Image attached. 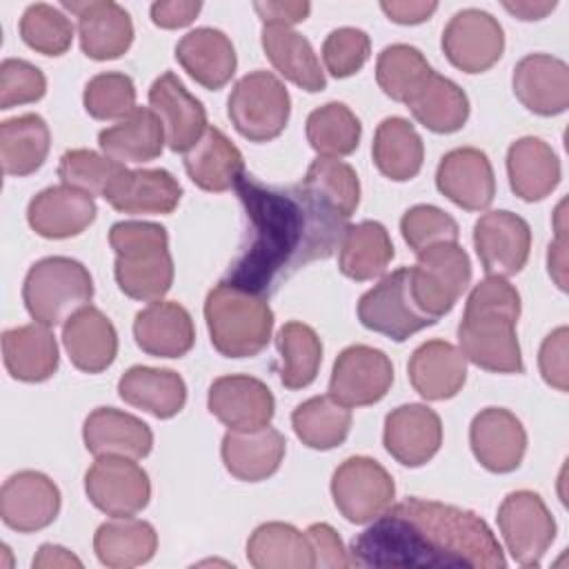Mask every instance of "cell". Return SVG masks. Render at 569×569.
<instances>
[{
	"label": "cell",
	"instance_id": "obj_1",
	"mask_svg": "<svg viewBox=\"0 0 569 569\" xmlns=\"http://www.w3.org/2000/svg\"><path fill=\"white\" fill-rule=\"evenodd\" d=\"M249 218V242L227 280L267 296L302 264L329 258L340 244L347 220L302 184L269 187L242 176L233 187Z\"/></svg>",
	"mask_w": 569,
	"mask_h": 569
},
{
	"label": "cell",
	"instance_id": "obj_2",
	"mask_svg": "<svg viewBox=\"0 0 569 569\" xmlns=\"http://www.w3.org/2000/svg\"><path fill=\"white\" fill-rule=\"evenodd\" d=\"M353 567H478L502 569L505 551L473 511L425 498L389 505L351 540Z\"/></svg>",
	"mask_w": 569,
	"mask_h": 569
},
{
	"label": "cell",
	"instance_id": "obj_3",
	"mask_svg": "<svg viewBox=\"0 0 569 569\" xmlns=\"http://www.w3.org/2000/svg\"><path fill=\"white\" fill-rule=\"evenodd\" d=\"M520 318V293L500 276L480 280L465 305L458 325L462 356L476 367L493 373H522V351L516 336Z\"/></svg>",
	"mask_w": 569,
	"mask_h": 569
},
{
	"label": "cell",
	"instance_id": "obj_4",
	"mask_svg": "<svg viewBox=\"0 0 569 569\" xmlns=\"http://www.w3.org/2000/svg\"><path fill=\"white\" fill-rule=\"evenodd\" d=\"M109 244L116 251L113 276L120 291L142 302L162 300L173 284L167 229L156 222L122 220L109 229Z\"/></svg>",
	"mask_w": 569,
	"mask_h": 569
},
{
	"label": "cell",
	"instance_id": "obj_5",
	"mask_svg": "<svg viewBox=\"0 0 569 569\" xmlns=\"http://www.w3.org/2000/svg\"><path fill=\"white\" fill-rule=\"evenodd\" d=\"M204 320L213 349L224 358L258 356L273 331V311L267 298L229 280L207 293Z\"/></svg>",
	"mask_w": 569,
	"mask_h": 569
},
{
	"label": "cell",
	"instance_id": "obj_6",
	"mask_svg": "<svg viewBox=\"0 0 569 569\" xmlns=\"http://www.w3.org/2000/svg\"><path fill=\"white\" fill-rule=\"evenodd\" d=\"M93 298L89 269L67 256H49L33 262L24 276L22 300L29 316L44 325L58 327Z\"/></svg>",
	"mask_w": 569,
	"mask_h": 569
},
{
	"label": "cell",
	"instance_id": "obj_7",
	"mask_svg": "<svg viewBox=\"0 0 569 569\" xmlns=\"http://www.w3.org/2000/svg\"><path fill=\"white\" fill-rule=\"evenodd\" d=\"M227 116L242 138L269 142L284 131L291 116V98L271 71H251L233 84Z\"/></svg>",
	"mask_w": 569,
	"mask_h": 569
},
{
	"label": "cell",
	"instance_id": "obj_8",
	"mask_svg": "<svg viewBox=\"0 0 569 569\" xmlns=\"http://www.w3.org/2000/svg\"><path fill=\"white\" fill-rule=\"evenodd\" d=\"M409 271L413 302L433 320L449 313L471 282V260L458 242H440L420 251Z\"/></svg>",
	"mask_w": 569,
	"mask_h": 569
},
{
	"label": "cell",
	"instance_id": "obj_9",
	"mask_svg": "<svg viewBox=\"0 0 569 569\" xmlns=\"http://www.w3.org/2000/svg\"><path fill=\"white\" fill-rule=\"evenodd\" d=\"M409 273V267H400L360 296L358 320L362 327L396 342H405L413 333L438 322L413 302Z\"/></svg>",
	"mask_w": 569,
	"mask_h": 569
},
{
	"label": "cell",
	"instance_id": "obj_10",
	"mask_svg": "<svg viewBox=\"0 0 569 569\" xmlns=\"http://www.w3.org/2000/svg\"><path fill=\"white\" fill-rule=\"evenodd\" d=\"M496 518L511 558L520 567H540L556 538V520L545 500L529 489L511 491L500 502Z\"/></svg>",
	"mask_w": 569,
	"mask_h": 569
},
{
	"label": "cell",
	"instance_id": "obj_11",
	"mask_svg": "<svg viewBox=\"0 0 569 569\" xmlns=\"http://www.w3.org/2000/svg\"><path fill=\"white\" fill-rule=\"evenodd\" d=\"M331 496L345 520L367 525L393 502L396 482L378 460L351 456L333 471Z\"/></svg>",
	"mask_w": 569,
	"mask_h": 569
},
{
	"label": "cell",
	"instance_id": "obj_12",
	"mask_svg": "<svg viewBox=\"0 0 569 569\" xmlns=\"http://www.w3.org/2000/svg\"><path fill=\"white\" fill-rule=\"evenodd\" d=\"M89 502L102 513L136 516L149 505L151 482L147 471L124 456H98L84 473Z\"/></svg>",
	"mask_w": 569,
	"mask_h": 569
},
{
	"label": "cell",
	"instance_id": "obj_13",
	"mask_svg": "<svg viewBox=\"0 0 569 569\" xmlns=\"http://www.w3.org/2000/svg\"><path fill=\"white\" fill-rule=\"evenodd\" d=\"M393 382L389 356L369 345L342 349L333 362L329 396L345 407H367L380 402Z\"/></svg>",
	"mask_w": 569,
	"mask_h": 569
},
{
	"label": "cell",
	"instance_id": "obj_14",
	"mask_svg": "<svg viewBox=\"0 0 569 569\" xmlns=\"http://www.w3.org/2000/svg\"><path fill=\"white\" fill-rule=\"evenodd\" d=\"M442 51L447 60L465 73L491 69L505 51L500 22L482 9H462L442 29Z\"/></svg>",
	"mask_w": 569,
	"mask_h": 569
},
{
	"label": "cell",
	"instance_id": "obj_15",
	"mask_svg": "<svg viewBox=\"0 0 569 569\" xmlns=\"http://www.w3.org/2000/svg\"><path fill=\"white\" fill-rule=\"evenodd\" d=\"M473 247L487 276H516L529 260V222L507 209L487 211L473 224Z\"/></svg>",
	"mask_w": 569,
	"mask_h": 569
},
{
	"label": "cell",
	"instance_id": "obj_16",
	"mask_svg": "<svg viewBox=\"0 0 569 569\" xmlns=\"http://www.w3.org/2000/svg\"><path fill=\"white\" fill-rule=\"evenodd\" d=\"M60 513L58 485L33 469L9 476L0 489V518L20 533H33L49 527Z\"/></svg>",
	"mask_w": 569,
	"mask_h": 569
},
{
	"label": "cell",
	"instance_id": "obj_17",
	"mask_svg": "<svg viewBox=\"0 0 569 569\" xmlns=\"http://www.w3.org/2000/svg\"><path fill=\"white\" fill-rule=\"evenodd\" d=\"M209 411L233 431L267 427L276 413L271 389L253 376H220L207 393Z\"/></svg>",
	"mask_w": 569,
	"mask_h": 569
},
{
	"label": "cell",
	"instance_id": "obj_18",
	"mask_svg": "<svg viewBox=\"0 0 569 569\" xmlns=\"http://www.w3.org/2000/svg\"><path fill=\"white\" fill-rule=\"evenodd\" d=\"M436 187L465 211H485L496 196L491 160L476 147L451 149L438 162Z\"/></svg>",
	"mask_w": 569,
	"mask_h": 569
},
{
	"label": "cell",
	"instance_id": "obj_19",
	"mask_svg": "<svg viewBox=\"0 0 569 569\" xmlns=\"http://www.w3.org/2000/svg\"><path fill=\"white\" fill-rule=\"evenodd\" d=\"M385 449L405 467L427 465L442 445L440 416L420 402H409L391 409L382 431Z\"/></svg>",
	"mask_w": 569,
	"mask_h": 569
},
{
	"label": "cell",
	"instance_id": "obj_20",
	"mask_svg": "<svg viewBox=\"0 0 569 569\" xmlns=\"http://www.w3.org/2000/svg\"><path fill=\"white\" fill-rule=\"evenodd\" d=\"M469 445L476 460L491 473L516 471L527 451V431L502 407H487L478 411L469 427Z\"/></svg>",
	"mask_w": 569,
	"mask_h": 569
},
{
	"label": "cell",
	"instance_id": "obj_21",
	"mask_svg": "<svg viewBox=\"0 0 569 569\" xmlns=\"http://www.w3.org/2000/svg\"><path fill=\"white\" fill-rule=\"evenodd\" d=\"M149 104L162 120L171 151L187 153L209 127L202 102L187 91L173 71H164L151 82Z\"/></svg>",
	"mask_w": 569,
	"mask_h": 569
},
{
	"label": "cell",
	"instance_id": "obj_22",
	"mask_svg": "<svg viewBox=\"0 0 569 569\" xmlns=\"http://www.w3.org/2000/svg\"><path fill=\"white\" fill-rule=\"evenodd\" d=\"M78 18L80 49L91 60H116L133 42V22L124 7L111 0L62 2Z\"/></svg>",
	"mask_w": 569,
	"mask_h": 569
},
{
	"label": "cell",
	"instance_id": "obj_23",
	"mask_svg": "<svg viewBox=\"0 0 569 569\" xmlns=\"http://www.w3.org/2000/svg\"><path fill=\"white\" fill-rule=\"evenodd\" d=\"M98 207L93 196L69 184L47 187L29 200V227L49 240H64L80 236L93 220Z\"/></svg>",
	"mask_w": 569,
	"mask_h": 569
},
{
	"label": "cell",
	"instance_id": "obj_24",
	"mask_svg": "<svg viewBox=\"0 0 569 569\" xmlns=\"http://www.w3.org/2000/svg\"><path fill=\"white\" fill-rule=\"evenodd\" d=\"M516 98L538 116H558L569 107V67L551 53H529L511 76Z\"/></svg>",
	"mask_w": 569,
	"mask_h": 569
},
{
	"label": "cell",
	"instance_id": "obj_25",
	"mask_svg": "<svg viewBox=\"0 0 569 569\" xmlns=\"http://www.w3.org/2000/svg\"><path fill=\"white\" fill-rule=\"evenodd\" d=\"M102 198L120 213L167 216L178 207L182 187L167 169H124Z\"/></svg>",
	"mask_w": 569,
	"mask_h": 569
},
{
	"label": "cell",
	"instance_id": "obj_26",
	"mask_svg": "<svg viewBox=\"0 0 569 569\" xmlns=\"http://www.w3.org/2000/svg\"><path fill=\"white\" fill-rule=\"evenodd\" d=\"M136 345L153 358H182L196 342L191 313L173 300H156L133 320Z\"/></svg>",
	"mask_w": 569,
	"mask_h": 569
},
{
	"label": "cell",
	"instance_id": "obj_27",
	"mask_svg": "<svg viewBox=\"0 0 569 569\" xmlns=\"http://www.w3.org/2000/svg\"><path fill=\"white\" fill-rule=\"evenodd\" d=\"M284 436L269 425L249 431L229 429L220 447L224 469L244 482H260L273 476L284 460Z\"/></svg>",
	"mask_w": 569,
	"mask_h": 569
},
{
	"label": "cell",
	"instance_id": "obj_28",
	"mask_svg": "<svg viewBox=\"0 0 569 569\" xmlns=\"http://www.w3.org/2000/svg\"><path fill=\"white\" fill-rule=\"evenodd\" d=\"M82 440L89 453L98 456H124L140 460L149 456L153 447V433L147 422L133 413L98 407L82 425Z\"/></svg>",
	"mask_w": 569,
	"mask_h": 569
},
{
	"label": "cell",
	"instance_id": "obj_29",
	"mask_svg": "<svg viewBox=\"0 0 569 569\" xmlns=\"http://www.w3.org/2000/svg\"><path fill=\"white\" fill-rule=\"evenodd\" d=\"M176 60L204 89H222L236 73L238 58L229 36L213 27H198L176 44Z\"/></svg>",
	"mask_w": 569,
	"mask_h": 569
},
{
	"label": "cell",
	"instance_id": "obj_30",
	"mask_svg": "<svg viewBox=\"0 0 569 569\" xmlns=\"http://www.w3.org/2000/svg\"><path fill=\"white\" fill-rule=\"evenodd\" d=\"M407 373L425 400H449L467 382V358L447 340H427L411 353Z\"/></svg>",
	"mask_w": 569,
	"mask_h": 569
},
{
	"label": "cell",
	"instance_id": "obj_31",
	"mask_svg": "<svg viewBox=\"0 0 569 569\" xmlns=\"http://www.w3.org/2000/svg\"><path fill=\"white\" fill-rule=\"evenodd\" d=\"M62 345L71 365L84 373H100L118 356L113 322L98 307H82L62 327Z\"/></svg>",
	"mask_w": 569,
	"mask_h": 569
},
{
	"label": "cell",
	"instance_id": "obj_32",
	"mask_svg": "<svg viewBox=\"0 0 569 569\" xmlns=\"http://www.w3.org/2000/svg\"><path fill=\"white\" fill-rule=\"evenodd\" d=\"M560 160L549 142L536 136L518 138L507 151L511 191L525 202L545 200L560 182Z\"/></svg>",
	"mask_w": 569,
	"mask_h": 569
},
{
	"label": "cell",
	"instance_id": "obj_33",
	"mask_svg": "<svg viewBox=\"0 0 569 569\" xmlns=\"http://www.w3.org/2000/svg\"><path fill=\"white\" fill-rule=\"evenodd\" d=\"M2 360L13 380L44 382L58 371V342L49 327L33 322L2 333Z\"/></svg>",
	"mask_w": 569,
	"mask_h": 569
},
{
	"label": "cell",
	"instance_id": "obj_34",
	"mask_svg": "<svg viewBox=\"0 0 569 569\" xmlns=\"http://www.w3.org/2000/svg\"><path fill=\"white\" fill-rule=\"evenodd\" d=\"M184 169L200 189L222 193L233 189L244 176V160L240 149L218 127H207L202 138L184 153Z\"/></svg>",
	"mask_w": 569,
	"mask_h": 569
},
{
	"label": "cell",
	"instance_id": "obj_35",
	"mask_svg": "<svg viewBox=\"0 0 569 569\" xmlns=\"http://www.w3.org/2000/svg\"><path fill=\"white\" fill-rule=\"evenodd\" d=\"M118 396L160 420L173 418L187 402V385L173 369H156L136 365L118 380Z\"/></svg>",
	"mask_w": 569,
	"mask_h": 569
},
{
	"label": "cell",
	"instance_id": "obj_36",
	"mask_svg": "<svg viewBox=\"0 0 569 569\" xmlns=\"http://www.w3.org/2000/svg\"><path fill=\"white\" fill-rule=\"evenodd\" d=\"M164 142L162 120L149 107H136L124 120L98 133L100 151L120 164L156 160L162 153Z\"/></svg>",
	"mask_w": 569,
	"mask_h": 569
},
{
	"label": "cell",
	"instance_id": "obj_37",
	"mask_svg": "<svg viewBox=\"0 0 569 569\" xmlns=\"http://www.w3.org/2000/svg\"><path fill=\"white\" fill-rule=\"evenodd\" d=\"M260 42L273 69L289 82L309 93H318L327 87L320 60L302 33L293 31L291 27L264 24Z\"/></svg>",
	"mask_w": 569,
	"mask_h": 569
},
{
	"label": "cell",
	"instance_id": "obj_38",
	"mask_svg": "<svg viewBox=\"0 0 569 569\" xmlns=\"http://www.w3.org/2000/svg\"><path fill=\"white\" fill-rule=\"evenodd\" d=\"M158 549V533L151 522L118 516L102 522L93 536V551L104 567L127 569L144 565Z\"/></svg>",
	"mask_w": 569,
	"mask_h": 569
},
{
	"label": "cell",
	"instance_id": "obj_39",
	"mask_svg": "<svg viewBox=\"0 0 569 569\" xmlns=\"http://www.w3.org/2000/svg\"><path fill=\"white\" fill-rule=\"evenodd\" d=\"M371 158L385 178L407 182L422 169L425 144L407 118L391 116L385 118L373 133Z\"/></svg>",
	"mask_w": 569,
	"mask_h": 569
},
{
	"label": "cell",
	"instance_id": "obj_40",
	"mask_svg": "<svg viewBox=\"0 0 569 569\" xmlns=\"http://www.w3.org/2000/svg\"><path fill=\"white\" fill-rule=\"evenodd\" d=\"M393 258V242L389 231L378 220H362L347 224L338 244L340 273L365 282L373 280L389 267Z\"/></svg>",
	"mask_w": 569,
	"mask_h": 569
},
{
	"label": "cell",
	"instance_id": "obj_41",
	"mask_svg": "<svg viewBox=\"0 0 569 569\" xmlns=\"http://www.w3.org/2000/svg\"><path fill=\"white\" fill-rule=\"evenodd\" d=\"M413 118L433 133L460 131L469 118L467 93L449 78L431 71L405 102Z\"/></svg>",
	"mask_w": 569,
	"mask_h": 569
},
{
	"label": "cell",
	"instance_id": "obj_42",
	"mask_svg": "<svg viewBox=\"0 0 569 569\" xmlns=\"http://www.w3.org/2000/svg\"><path fill=\"white\" fill-rule=\"evenodd\" d=\"M51 147V133L42 116L22 113L0 122V160L7 176L36 173Z\"/></svg>",
	"mask_w": 569,
	"mask_h": 569
},
{
	"label": "cell",
	"instance_id": "obj_43",
	"mask_svg": "<svg viewBox=\"0 0 569 569\" xmlns=\"http://www.w3.org/2000/svg\"><path fill=\"white\" fill-rule=\"evenodd\" d=\"M247 560L256 569H311L309 540L289 522H264L247 540Z\"/></svg>",
	"mask_w": 569,
	"mask_h": 569
},
{
	"label": "cell",
	"instance_id": "obj_44",
	"mask_svg": "<svg viewBox=\"0 0 569 569\" xmlns=\"http://www.w3.org/2000/svg\"><path fill=\"white\" fill-rule=\"evenodd\" d=\"M291 427L309 449L329 451L347 440L351 429V409L329 393L313 396L293 409Z\"/></svg>",
	"mask_w": 569,
	"mask_h": 569
},
{
	"label": "cell",
	"instance_id": "obj_45",
	"mask_svg": "<svg viewBox=\"0 0 569 569\" xmlns=\"http://www.w3.org/2000/svg\"><path fill=\"white\" fill-rule=\"evenodd\" d=\"M276 345L280 351V382L291 391L309 387L322 362V342L318 333L309 325L291 320L280 327Z\"/></svg>",
	"mask_w": 569,
	"mask_h": 569
},
{
	"label": "cell",
	"instance_id": "obj_46",
	"mask_svg": "<svg viewBox=\"0 0 569 569\" xmlns=\"http://www.w3.org/2000/svg\"><path fill=\"white\" fill-rule=\"evenodd\" d=\"M362 124L345 102H327L307 116V140L322 158H342L358 149Z\"/></svg>",
	"mask_w": 569,
	"mask_h": 569
},
{
	"label": "cell",
	"instance_id": "obj_47",
	"mask_svg": "<svg viewBox=\"0 0 569 569\" xmlns=\"http://www.w3.org/2000/svg\"><path fill=\"white\" fill-rule=\"evenodd\" d=\"M318 200L340 213L345 220L358 209L360 182L353 167L340 158H318L309 164L302 182Z\"/></svg>",
	"mask_w": 569,
	"mask_h": 569
},
{
	"label": "cell",
	"instance_id": "obj_48",
	"mask_svg": "<svg viewBox=\"0 0 569 569\" xmlns=\"http://www.w3.org/2000/svg\"><path fill=\"white\" fill-rule=\"evenodd\" d=\"M433 69L420 49L411 44H389L376 60V80L385 96L407 102Z\"/></svg>",
	"mask_w": 569,
	"mask_h": 569
},
{
	"label": "cell",
	"instance_id": "obj_49",
	"mask_svg": "<svg viewBox=\"0 0 569 569\" xmlns=\"http://www.w3.org/2000/svg\"><path fill=\"white\" fill-rule=\"evenodd\" d=\"M22 42L42 56H62L73 40L71 20L47 2L29 4L20 18Z\"/></svg>",
	"mask_w": 569,
	"mask_h": 569
},
{
	"label": "cell",
	"instance_id": "obj_50",
	"mask_svg": "<svg viewBox=\"0 0 569 569\" xmlns=\"http://www.w3.org/2000/svg\"><path fill=\"white\" fill-rule=\"evenodd\" d=\"M84 111L96 120H124L136 109V84L127 73L104 71L93 76L82 91Z\"/></svg>",
	"mask_w": 569,
	"mask_h": 569
},
{
	"label": "cell",
	"instance_id": "obj_51",
	"mask_svg": "<svg viewBox=\"0 0 569 569\" xmlns=\"http://www.w3.org/2000/svg\"><path fill=\"white\" fill-rule=\"evenodd\" d=\"M127 167L111 160L109 156H100L91 149H69L62 153L58 164V178L62 184L87 191L89 196H104L109 184L124 171Z\"/></svg>",
	"mask_w": 569,
	"mask_h": 569
},
{
	"label": "cell",
	"instance_id": "obj_52",
	"mask_svg": "<svg viewBox=\"0 0 569 569\" xmlns=\"http://www.w3.org/2000/svg\"><path fill=\"white\" fill-rule=\"evenodd\" d=\"M400 233L409 249L418 256L420 251L440 244V242H458L460 229L458 222L433 204H413L400 218Z\"/></svg>",
	"mask_w": 569,
	"mask_h": 569
},
{
	"label": "cell",
	"instance_id": "obj_53",
	"mask_svg": "<svg viewBox=\"0 0 569 569\" xmlns=\"http://www.w3.org/2000/svg\"><path fill=\"white\" fill-rule=\"evenodd\" d=\"M371 56V40L367 31L356 27L333 29L322 42V60L333 78H349L358 73Z\"/></svg>",
	"mask_w": 569,
	"mask_h": 569
},
{
	"label": "cell",
	"instance_id": "obj_54",
	"mask_svg": "<svg viewBox=\"0 0 569 569\" xmlns=\"http://www.w3.org/2000/svg\"><path fill=\"white\" fill-rule=\"evenodd\" d=\"M47 93L44 73L20 58H7L0 64V109L29 104Z\"/></svg>",
	"mask_w": 569,
	"mask_h": 569
},
{
	"label": "cell",
	"instance_id": "obj_55",
	"mask_svg": "<svg viewBox=\"0 0 569 569\" xmlns=\"http://www.w3.org/2000/svg\"><path fill=\"white\" fill-rule=\"evenodd\" d=\"M567 351H569V329L556 327L540 345L538 351V367L542 373V380L558 389V391H567L569 389V369H567Z\"/></svg>",
	"mask_w": 569,
	"mask_h": 569
},
{
	"label": "cell",
	"instance_id": "obj_56",
	"mask_svg": "<svg viewBox=\"0 0 569 569\" xmlns=\"http://www.w3.org/2000/svg\"><path fill=\"white\" fill-rule=\"evenodd\" d=\"M305 536L313 553V567H327V569L349 567V553L342 547V540L331 525L313 522L309 525Z\"/></svg>",
	"mask_w": 569,
	"mask_h": 569
},
{
	"label": "cell",
	"instance_id": "obj_57",
	"mask_svg": "<svg viewBox=\"0 0 569 569\" xmlns=\"http://www.w3.org/2000/svg\"><path fill=\"white\" fill-rule=\"evenodd\" d=\"M253 9L262 20V24H276V27H293L307 20V16L311 13L309 2H289V0L253 2Z\"/></svg>",
	"mask_w": 569,
	"mask_h": 569
},
{
	"label": "cell",
	"instance_id": "obj_58",
	"mask_svg": "<svg viewBox=\"0 0 569 569\" xmlns=\"http://www.w3.org/2000/svg\"><path fill=\"white\" fill-rule=\"evenodd\" d=\"M202 4L193 0H171V2H153L151 20L160 29H180L196 20Z\"/></svg>",
	"mask_w": 569,
	"mask_h": 569
},
{
	"label": "cell",
	"instance_id": "obj_59",
	"mask_svg": "<svg viewBox=\"0 0 569 569\" xmlns=\"http://www.w3.org/2000/svg\"><path fill=\"white\" fill-rule=\"evenodd\" d=\"M565 202L556 209V240L547 251V269L558 289H567V238H565Z\"/></svg>",
	"mask_w": 569,
	"mask_h": 569
},
{
	"label": "cell",
	"instance_id": "obj_60",
	"mask_svg": "<svg viewBox=\"0 0 569 569\" xmlns=\"http://www.w3.org/2000/svg\"><path fill=\"white\" fill-rule=\"evenodd\" d=\"M380 9L385 11V16L396 22V24H420L425 20H429L436 9L438 2H413V0H391V2H380Z\"/></svg>",
	"mask_w": 569,
	"mask_h": 569
},
{
	"label": "cell",
	"instance_id": "obj_61",
	"mask_svg": "<svg viewBox=\"0 0 569 569\" xmlns=\"http://www.w3.org/2000/svg\"><path fill=\"white\" fill-rule=\"evenodd\" d=\"M33 567H82V560L76 558L69 549L60 545H42L33 558Z\"/></svg>",
	"mask_w": 569,
	"mask_h": 569
},
{
	"label": "cell",
	"instance_id": "obj_62",
	"mask_svg": "<svg viewBox=\"0 0 569 569\" xmlns=\"http://www.w3.org/2000/svg\"><path fill=\"white\" fill-rule=\"evenodd\" d=\"M502 7L520 20H540V18H545L547 13H551L556 9V2L553 0L551 2L522 0V2H502Z\"/></svg>",
	"mask_w": 569,
	"mask_h": 569
}]
</instances>
